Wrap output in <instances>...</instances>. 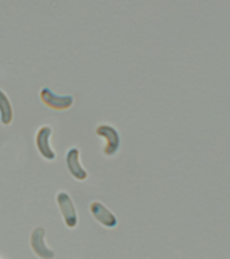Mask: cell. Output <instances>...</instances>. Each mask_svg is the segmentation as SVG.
I'll return each mask as SVG.
<instances>
[{"label":"cell","mask_w":230,"mask_h":259,"mask_svg":"<svg viewBox=\"0 0 230 259\" xmlns=\"http://www.w3.org/2000/svg\"><path fill=\"white\" fill-rule=\"evenodd\" d=\"M13 119V109L11 101L0 89V121L5 125L11 124Z\"/></svg>","instance_id":"cell-8"},{"label":"cell","mask_w":230,"mask_h":259,"mask_svg":"<svg viewBox=\"0 0 230 259\" xmlns=\"http://www.w3.org/2000/svg\"><path fill=\"white\" fill-rule=\"evenodd\" d=\"M89 208L94 218L105 228H116L118 225V219L102 202L98 200L92 202Z\"/></svg>","instance_id":"cell-6"},{"label":"cell","mask_w":230,"mask_h":259,"mask_svg":"<svg viewBox=\"0 0 230 259\" xmlns=\"http://www.w3.org/2000/svg\"><path fill=\"white\" fill-rule=\"evenodd\" d=\"M66 163L72 177L79 181L86 180L88 174L80 163V152L77 148L72 147L68 149L66 155Z\"/></svg>","instance_id":"cell-7"},{"label":"cell","mask_w":230,"mask_h":259,"mask_svg":"<svg viewBox=\"0 0 230 259\" xmlns=\"http://www.w3.org/2000/svg\"><path fill=\"white\" fill-rule=\"evenodd\" d=\"M45 231L42 227H37L31 233L30 242L32 250L42 259H52L55 256L54 251L48 248L45 241Z\"/></svg>","instance_id":"cell-4"},{"label":"cell","mask_w":230,"mask_h":259,"mask_svg":"<svg viewBox=\"0 0 230 259\" xmlns=\"http://www.w3.org/2000/svg\"><path fill=\"white\" fill-rule=\"evenodd\" d=\"M56 202L66 226L69 228H75L78 224L77 212L69 194L66 192H58Z\"/></svg>","instance_id":"cell-2"},{"label":"cell","mask_w":230,"mask_h":259,"mask_svg":"<svg viewBox=\"0 0 230 259\" xmlns=\"http://www.w3.org/2000/svg\"><path fill=\"white\" fill-rule=\"evenodd\" d=\"M0 259H1V258H0Z\"/></svg>","instance_id":"cell-9"},{"label":"cell","mask_w":230,"mask_h":259,"mask_svg":"<svg viewBox=\"0 0 230 259\" xmlns=\"http://www.w3.org/2000/svg\"><path fill=\"white\" fill-rule=\"evenodd\" d=\"M52 135V129L48 125L40 127L36 135V146L41 157L48 161H53L56 155L52 149L50 139Z\"/></svg>","instance_id":"cell-5"},{"label":"cell","mask_w":230,"mask_h":259,"mask_svg":"<svg viewBox=\"0 0 230 259\" xmlns=\"http://www.w3.org/2000/svg\"><path fill=\"white\" fill-rule=\"evenodd\" d=\"M97 135L106 139L104 153L108 156L116 155L120 145V135L114 127L109 124L99 125L96 129Z\"/></svg>","instance_id":"cell-3"},{"label":"cell","mask_w":230,"mask_h":259,"mask_svg":"<svg viewBox=\"0 0 230 259\" xmlns=\"http://www.w3.org/2000/svg\"><path fill=\"white\" fill-rule=\"evenodd\" d=\"M39 96L44 104L54 110H67L73 105L74 102V97L72 95H58L48 87L41 89Z\"/></svg>","instance_id":"cell-1"}]
</instances>
